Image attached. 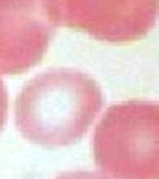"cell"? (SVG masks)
Listing matches in <instances>:
<instances>
[{"label":"cell","instance_id":"obj_1","mask_svg":"<svg viewBox=\"0 0 159 179\" xmlns=\"http://www.w3.org/2000/svg\"><path fill=\"white\" fill-rule=\"evenodd\" d=\"M102 105V91L90 76L72 68H56L23 86L15 103V122L31 143L60 149L81 141Z\"/></svg>","mask_w":159,"mask_h":179},{"label":"cell","instance_id":"obj_2","mask_svg":"<svg viewBox=\"0 0 159 179\" xmlns=\"http://www.w3.org/2000/svg\"><path fill=\"white\" fill-rule=\"evenodd\" d=\"M91 154L110 179H159V107L151 101L113 105L98 122Z\"/></svg>","mask_w":159,"mask_h":179},{"label":"cell","instance_id":"obj_4","mask_svg":"<svg viewBox=\"0 0 159 179\" xmlns=\"http://www.w3.org/2000/svg\"><path fill=\"white\" fill-rule=\"evenodd\" d=\"M54 27L45 0H0V74H19L37 65Z\"/></svg>","mask_w":159,"mask_h":179},{"label":"cell","instance_id":"obj_6","mask_svg":"<svg viewBox=\"0 0 159 179\" xmlns=\"http://www.w3.org/2000/svg\"><path fill=\"white\" fill-rule=\"evenodd\" d=\"M8 113V97H7V90L4 84L0 80V131L3 130V126L7 119Z\"/></svg>","mask_w":159,"mask_h":179},{"label":"cell","instance_id":"obj_3","mask_svg":"<svg viewBox=\"0 0 159 179\" xmlns=\"http://www.w3.org/2000/svg\"><path fill=\"white\" fill-rule=\"evenodd\" d=\"M54 25L107 43H130L154 25L158 0H45Z\"/></svg>","mask_w":159,"mask_h":179},{"label":"cell","instance_id":"obj_5","mask_svg":"<svg viewBox=\"0 0 159 179\" xmlns=\"http://www.w3.org/2000/svg\"><path fill=\"white\" fill-rule=\"evenodd\" d=\"M56 179H110L109 177L103 175L98 171H87V170H76L68 171L61 175H58Z\"/></svg>","mask_w":159,"mask_h":179}]
</instances>
